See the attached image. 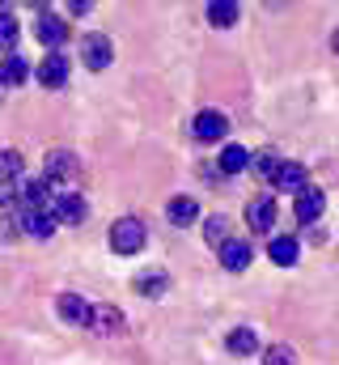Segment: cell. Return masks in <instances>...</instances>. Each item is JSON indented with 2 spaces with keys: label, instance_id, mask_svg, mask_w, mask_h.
Returning <instances> with one entry per match:
<instances>
[{
  "label": "cell",
  "instance_id": "cell-1",
  "mask_svg": "<svg viewBox=\"0 0 339 365\" xmlns=\"http://www.w3.org/2000/svg\"><path fill=\"white\" fill-rule=\"evenodd\" d=\"M145 242H149V225L140 217H119L110 225V251L115 255H136V251H145Z\"/></svg>",
  "mask_w": 339,
  "mask_h": 365
},
{
  "label": "cell",
  "instance_id": "cell-2",
  "mask_svg": "<svg viewBox=\"0 0 339 365\" xmlns=\"http://www.w3.org/2000/svg\"><path fill=\"white\" fill-rule=\"evenodd\" d=\"M43 179L60 182V187L77 182V179H81V158H77V153H68V149H56V153L47 158V166H43Z\"/></svg>",
  "mask_w": 339,
  "mask_h": 365
},
{
  "label": "cell",
  "instance_id": "cell-3",
  "mask_svg": "<svg viewBox=\"0 0 339 365\" xmlns=\"http://www.w3.org/2000/svg\"><path fill=\"white\" fill-rule=\"evenodd\" d=\"M51 217H56V225H81L85 217H89V204L77 191H64V195L51 200Z\"/></svg>",
  "mask_w": 339,
  "mask_h": 365
},
{
  "label": "cell",
  "instance_id": "cell-4",
  "mask_svg": "<svg viewBox=\"0 0 339 365\" xmlns=\"http://www.w3.org/2000/svg\"><path fill=\"white\" fill-rule=\"evenodd\" d=\"M81 60L89 73H102L110 60H115V47H110V38L106 34H85L81 38Z\"/></svg>",
  "mask_w": 339,
  "mask_h": 365
},
{
  "label": "cell",
  "instance_id": "cell-5",
  "mask_svg": "<svg viewBox=\"0 0 339 365\" xmlns=\"http://www.w3.org/2000/svg\"><path fill=\"white\" fill-rule=\"evenodd\" d=\"M323 208H327V195H323L318 187H310V182L293 195V212H297V221H301V225H314V221L323 217Z\"/></svg>",
  "mask_w": 339,
  "mask_h": 365
},
{
  "label": "cell",
  "instance_id": "cell-6",
  "mask_svg": "<svg viewBox=\"0 0 339 365\" xmlns=\"http://www.w3.org/2000/svg\"><path fill=\"white\" fill-rule=\"evenodd\" d=\"M51 200H56L51 195V182L38 175V179H30L21 187V200L17 204H21V212H51Z\"/></svg>",
  "mask_w": 339,
  "mask_h": 365
},
{
  "label": "cell",
  "instance_id": "cell-7",
  "mask_svg": "<svg viewBox=\"0 0 339 365\" xmlns=\"http://www.w3.org/2000/svg\"><path fill=\"white\" fill-rule=\"evenodd\" d=\"M217 255H221V268L225 272H246L251 268V242H242V238H225L221 247H217Z\"/></svg>",
  "mask_w": 339,
  "mask_h": 365
},
{
  "label": "cell",
  "instance_id": "cell-8",
  "mask_svg": "<svg viewBox=\"0 0 339 365\" xmlns=\"http://www.w3.org/2000/svg\"><path fill=\"white\" fill-rule=\"evenodd\" d=\"M246 225L254 234H271V225H276V195H254L246 204Z\"/></svg>",
  "mask_w": 339,
  "mask_h": 365
},
{
  "label": "cell",
  "instance_id": "cell-9",
  "mask_svg": "<svg viewBox=\"0 0 339 365\" xmlns=\"http://www.w3.org/2000/svg\"><path fill=\"white\" fill-rule=\"evenodd\" d=\"M191 132H195V140H225L229 136V119L221 110H199L195 123H191Z\"/></svg>",
  "mask_w": 339,
  "mask_h": 365
},
{
  "label": "cell",
  "instance_id": "cell-10",
  "mask_svg": "<svg viewBox=\"0 0 339 365\" xmlns=\"http://www.w3.org/2000/svg\"><path fill=\"white\" fill-rule=\"evenodd\" d=\"M34 34H38V43H43V47H51V51H56V47L68 38V21H64V17H56V13H38Z\"/></svg>",
  "mask_w": 339,
  "mask_h": 365
},
{
  "label": "cell",
  "instance_id": "cell-11",
  "mask_svg": "<svg viewBox=\"0 0 339 365\" xmlns=\"http://www.w3.org/2000/svg\"><path fill=\"white\" fill-rule=\"evenodd\" d=\"M34 77H38V81H43L47 90H60V86L68 81V60H64L60 51H51V56H47V60H43V64L34 68Z\"/></svg>",
  "mask_w": 339,
  "mask_h": 365
},
{
  "label": "cell",
  "instance_id": "cell-12",
  "mask_svg": "<svg viewBox=\"0 0 339 365\" xmlns=\"http://www.w3.org/2000/svg\"><path fill=\"white\" fill-rule=\"evenodd\" d=\"M271 187H280V191H301L306 187V166L301 162H280V170L271 175Z\"/></svg>",
  "mask_w": 339,
  "mask_h": 365
},
{
  "label": "cell",
  "instance_id": "cell-13",
  "mask_svg": "<svg viewBox=\"0 0 339 365\" xmlns=\"http://www.w3.org/2000/svg\"><path fill=\"white\" fill-rule=\"evenodd\" d=\"M21 234L47 242V238L56 234V217H51V212H21Z\"/></svg>",
  "mask_w": 339,
  "mask_h": 365
},
{
  "label": "cell",
  "instance_id": "cell-14",
  "mask_svg": "<svg viewBox=\"0 0 339 365\" xmlns=\"http://www.w3.org/2000/svg\"><path fill=\"white\" fill-rule=\"evenodd\" d=\"M267 255H271V264L293 268V264H297V255H301V247H297V238L280 234V238H271V242H267Z\"/></svg>",
  "mask_w": 339,
  "mask_h": 365
},
{
  "label": "cell",
  "instance_id": "cell-15",
  "mask_svg": "<svg viewBox=\"0 0 339 365\" xmlns=\"http://www.w3.org/2000/svg\"><path fill=\"white\" fill-rule=\"evenodd\" d=\"M166 217H170V225H195L199 204H195L191 195H174V200L166 204Z\"/></svg>",
  "mask_w": 339,
  "mask_h": 365
},
{
  "label": "cell",
  "instance_id": "cell-16",
  "mask_svg": "<svg viewBox=\"0 0 339 365\" xmlns=\"http://www.w3.org/2000/svg\"><path fill=\"white\" fill-rule=\"evenodd\" d=\"M132 289H136V293H145V297H162V293L170 289V276L162 272V268H145V272L132 280Z\"/></svg>",
  "mask_w": 339,
  "mask_h": 365
},
{
  "label": "cell",
  "instance_id": "cell-17",
  "mask_svg": "<svg viewBox=\"0 0 339 365\" xmlns=\"http://www.w3.org/2000/svg\"><path fill=\"white\" fill-rule=\"evenodd\" d=\"M56 310H60V319H64V323H89V302L77 297V293H60Z\"/></svg>",
  "mask_w": 339,
  "mask_h": 365
},
{
  "label": "cell",
  "instance_id": "cell-18",
  "mask_svg": "<svg viewBox=\"0 0 339 365\" xmlns=\"http://www.w3.org/2000/svg\"><path fill=\"white\" fill-rule=\"evenodd\" d=\"M217 166H221V175H242V170L251 166V153H246L242 145H225V149H221V162H217Z\"/></svg>",
  "mask_w": 339,
  "mask_h": 365
},
{
  "label": "cell",
  "instance_id": "cell-19",
  "mask_svg": "<svg viewBox=\"0 0 339 365\" xmlns=\"http://www.w3.org/2000/svg\"><path fill=\"white\" fill-rule=\"evenodd\" d=\"M89 327L93 331H119V310L115 306H89Z\"/></svg>",
  "mask_w": 339,
  "mask_h": 365
},
{
  "label": "cell",
  "instance_id": "cell-20",
  "mask_svg": "<svg viewBox=\"0 0 339 365\" xmlns=\"http://www.w3.org/2000/svg\"><path fill=\"white\" fill-rule=\"evenodd\" d=\"M26 77H30V64L21 56H9L0 64V86H26Z\"/></svg>",
  "mask_w": 339,
  "mask_h": 365
},
{
  "label": "cell",
  "instance_id": "cell-21",
  "mask_svg": "<svg viewBox=\"0 0 339 365\" xmlns=\"http://www.w3.org/2000/svg\"><path fill=\"white\" fill-rule=\"evenodd\" d=\"M225 344H229V353H238V357H251L254 349H259V336H254L251 327H234Z\"/></svg>",
  "mask_w": 339,
  "mask_h": 365
},
{
  "label": "cell",
  "instance_id": "cell-22",
  "mask_svg": "<svg viewBox=\"0 0 339 365\" xmlns=\"http://www.w3.org/2000/svg\"><path fill=\"white\" fill-rule=\"evenodd\" d=\"M21 170H26L21 153H17V149H4V153H0V182H17Z\"/></svg>",
  "mask_w": 339,
  "mask_h": 365
},
{
  "label": "cell",
  "instance_id": "cell-23",
  "mask_svg": "<svg viewBox=\"0 0 339 365\" xmlns=\"http://www.w3.org/2000/svg\"><path fill=\"white\" fill-rule=\"evenodd\" d=\"M208 21L212 26H234L238 21V4L234 0H212L208 4Z\"/></svg>",
  "mask_w": 339,
  "mask_h": 365
},
{
  "label": "cell",
  "instance_id": "cell-24",
  "mask_svg": "<svg viewBox=\"0 0 339 365\" xmlns=\"http://www.w3.org/2000/svg\"><path fill=\"white\" fill-rule=\"evenodd\" d=\"M13 43H17V17L0 9V51H13Z\"/></svg>",
  "mask_w": 339,
  "mask_h": 365
},
{
  "label": "cell",
  "instance_id": "cell-25",
  "mask_svg": "<svg viewBox=\"0 0 339 365\" xmlns=\"http://www.w3.org/2000/svg\"><path fill=\"white\" fill-rule=\"evenodd\" d=\"M251 162H254V175H259V179H271V175L280 170V158H276L271 149H259Z\"/></svg>",
  "mask_w": 339,
  "mask_h": 365
},
{
  "label": "cell",
  "instance_id": "cell-26",
  "mask_svg": "<svg viewBox=\"0 0 339 365\" xmlns=\"http://www.w3.org/2000/svg\"><path fill=\"white\" fill-rule=\"evenodd\" d=\"M263 365H297V353H293L288 344H271V349L263 353Z\"/></svg>",
  "mask_w": 339,
  "mask_h": 365
},
{
  "label": "cell",
  "instance_id": "cell-27",
  "mask_svg": "<svg viewBox=\"0 0 339 365\" xmlns=\"http://www.w3.org/2000/svg\"><path fill=\"white\" fill-rule=\"evenodd\" d=\"M204 238H208L212 247H221V242L229 238V225H225V217H212V221H204Z\"/></svg>",
  "mask_w": 339,
  "mask_h": 365
},
{
  "label": "cell",
  "instance_id": "cell-28",
  "mask_svg": "<svg viewBox=\"0 0 339 365\" xmlns=\"http://www.w3.org/2000/svg\"><path fill=\"white\" fill-rule=\"evenodd\" d=\"M331 47H335V56H339V30H335V34H331Z\"/></svg>",
  "mask_w": 339,
  "mask_h": 365
}]
</instances>
